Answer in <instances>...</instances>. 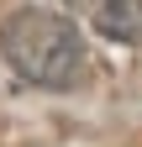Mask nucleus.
Here are the masks:
<instances>
[{"instance_id": "1", "label": "nucleus", "mask_w": 142, "mask_h": 147, "mask_svg": "<svg viewBox=\"0 0 142 147\" xmlns=\"http://www.w3.org/2000/svg\"><path fill=\"white\" fill-rule=\"evenodd\" d=\"M0 58L11 63V74H21L26 84L63 89L84 68V37H79V26L68 16L26 5V11H11L0 21Z\"/></svg>"}, {"instance_id": "2", "label": "nucleus", "mask_w": 142, "mask_h": 147, "mask_svg": "<svg viewBox=\"0 0 142 147\" xmlns=\"http://www.w3.org/2000/svg\"><path fill=\"white\" fill-rule=\"evenodd\" d=\"M95 32L111 42H142V0H95Z\"/></svg>"}, {"instance_id": "3", "label": "nucleus", "mask_w": 142, "mask_h": 147, "mask_svg": "<svg viewBox=\"0 0 142 147\" xmlns=\"http://www.w3.org/2000/svg\"><path fill=\"white\" fill-rule=\"evenodd\" d=\"M63 5H74V11H90V5H95V0H63Z\"/></svg>"}]
</instances>
